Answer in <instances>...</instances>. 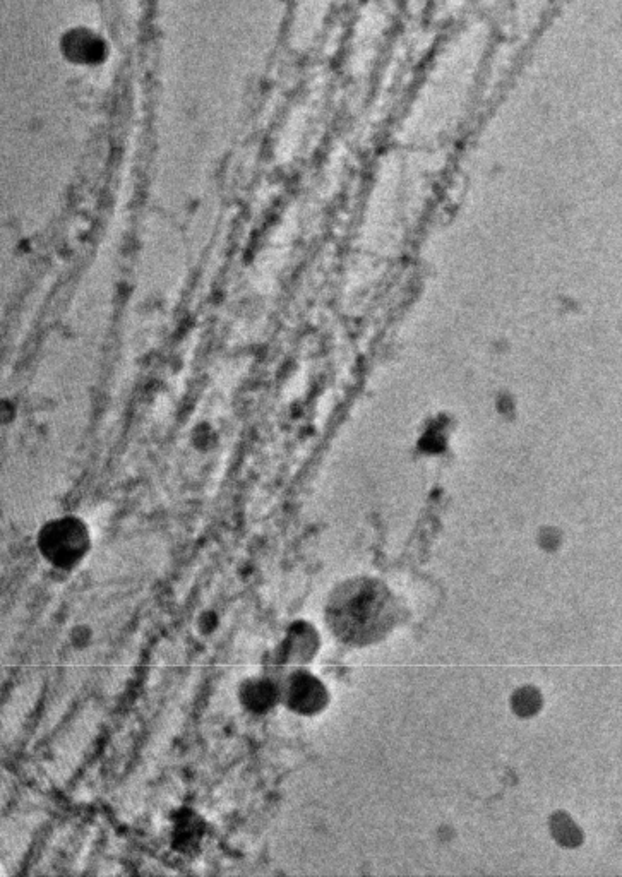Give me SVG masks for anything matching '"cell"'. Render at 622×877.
Segmentation results:
<instances>
[{"label": "cell", "instance_id": "cell-1", "mask_svg": "<svg viewBox=\"0 0 622 877\" xmlns=\"http://www.w3.org/2000/svg\"><path fill=\"white\" fill-rule=\"evenodd\" d=\"M326 621L341 643L372 645L395 627L398 602L388 586L377 579H350L329 597Z\"/></svg>", "mask_w": 622, "mask_h": 877}, {"label": "cell", "instance_id": "cell-2", "mask_svg": "<svg viewBox=\"0 0 622 877\" xmlns=\"http://www.w3.org/2000/svg\"><path fill=\"white\" fill-rule=\"evenodd\" d=\"M91 547L90 530L83 521L67 516L50 521L38 533V550L50 566L74 569L83 562Z\"/></svg>", "mask_w": 622, "mask_h": 877}, {"label": "cell", "instance_id": "cell-3", "mask_svg": "<svg viewBox=\"0 0 622 877\" xmlns=\"http://www.w3.org/2000/svg\"><path fill=\"white\" fill-rule=\"evenodd\" d=\"M282 699L290 710L299 715H312L326 703V691L316 677L306 672H295L280 684Z\"/></svg>", "mask_w": 622, "mask_h": 877}, {"label": "cell", "instance_id": "cell-4", "mask_svg": "<svg viewBox=\"0 0 622 877\" xmlns=\"http://www.w3.org/2000/svg\"><path fill=\"white\" fill-rule=\"evenodd\" d=\"M282 699L280 684H276L270 677L254 675L246 681L240 682L239 701L249 713L263 715Z\"/></svg>", "mask_w": 622, "mask_h": 877}, {"label": "cell", "instance_id": "cell-5", "mask_svg": "<svg viewBox=\"0 0 622 877\" xmlns=\"http://www.w3.org/2000/svg\"><path fill=\"white\" fill-rule=\"evenodd\" d=\"M204 830H206V824H204L203 819L199 818L198 812L191 811V809H180L172 819V826H170L172 847L182 854L198 850L199 845L203 842Z\"/></svg>", "mask_w": 622, "mask_h": 877}, {"label": "cell", "instance_id": "cell-6", "mask_svg": "<svg viewBox=\"0 0 622 877\" xmlns=\"http://www.w3.org/2000/svg\"><path fill=\"white\" fill-rule=\"evenodd\" d=\"M451 441H453L451 420L444 418L443 415H436L427 418L424 427L420 429L417 436V451L429 456H437L451 446Z\"/></svg>", "mask_w": 622, "mask_h": 877}]
</instances>
